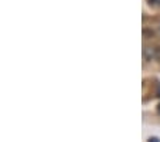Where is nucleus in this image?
<instances>
[{
    "label": "nucleus",
    "mask_w": 160,
    "mask_h": 142,
    "mask_svg": "<svg viewBox=\"0 0 160 142\" xmlns=\"http://www.w3.org/2000/svg\"><path fill=\"white\" fill-rule=\"evenodd\" d=\"M154 58H156L157 60L160 62V47H157V49H154Z\"/></svg>",
    "instance_id": "obj_1"
},
{
    "label": "nucleus",
    "mask_w": 160,
    "mask_h": 142,
    "mask_svg": "<svg viewBox=\"0 0 160 142\" xmlns=\"http://www.w3.org/2000/svg\"><path fill=\"white\" fill-rule=\"evenodd\" d=\"M150 4H157V6H160V0H149Z\"/></svg>",
    "instance_id": "obj_2"
},
{
    "label": "nucleus",
    "mask_w": 160,
    "mask_h": 142,
    "mask_svg": "<svg viewBox=\"0 0 160 142\" xmlns=\"http://www.w3.org/2000/svg\"><path fill=\"white\" fill-rule=\"evenodd\" d=\"M149 141H153V142H159V138H150Z\"/></svg>",
    "instance_id": "obj_3"
},
{
    "label": "nucleus",
    "mask_w": 160,
    "mask_h": 142,
    "mask_svg": "<svg viewBox=\"0 0 160 142\" xmlns=\"http://www.w3.org/2000/svg\"><path fill=\"white\" fill-rule=\"evenodd\" d=\"M157 111H159V113H160V105H159V108H157Z\"/></svg>",
    "instance_id": "obj_4"
},
{
    "label": "nucleus",
    "mask_w": 160,
    "mask_h": 142,
    "mask_svg": "<svg viewBox=\"0 0 160 142\" xmlns=\"http://www.w3.org/2000/svg\"><path fill=\"white\" fill-rule=\"evenodd\" d=\"M159 96H160V89H159Z\"/></svg>",
    "instance_id": "obj_5"
}]
</instances>
